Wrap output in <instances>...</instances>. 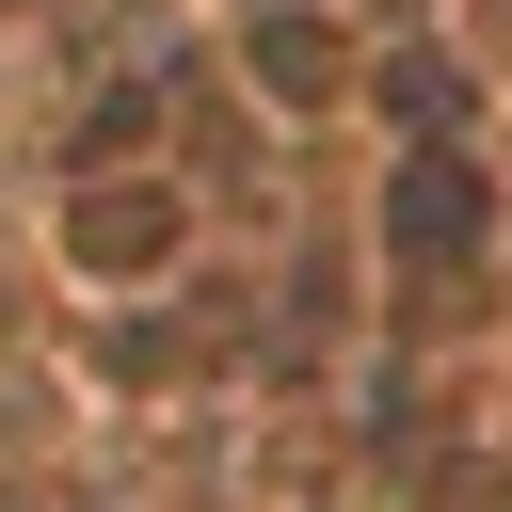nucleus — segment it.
I'll use <instances>...</instances> for the list:
<instances>
[{"label":"nucleus","instance_id":"f257e3e1","mask_svg":"<svg viewBox=\"0 0 512 512\" xmlns=\"http://www.w3.org/2000/svg\"><path fill=\"white\" fill-rule=\"evenodd\" d=\"M400 240H432V256H448V240H480V192H464L448 160H416V176H400Z\"/></svg>","mask_w":512,"mask_h":512},{"label":"nucleus","instance_id":"f03ea898","mask_svg":"<svg viewBox=\"0 0 512 512\" xmlns=\"http://www.w3.org/2000/svg\"><path fill=\"white\" fill-rule=\"evenodd\" d=\"M160 240H176V208H160V192H96V208H80V256H112V272H128V256H160Z\"/></svg>","mask_w":512,"mask_h":512},{"label":"nucleus","instance_id":"7ed1b4c3","mask_svg":"<svg viewBox=\"0 0 512 512\" xmlns=\"http://www.w3.org/2000/svg\"><path fill=\"white\" fill-rule=\"evenodd\" d=\"M256 64H272V96H320V80H336V48H320L304 16H288V32H256Z\"/></svg>","mask_w":512,"mask_h":512}]
</instances>
